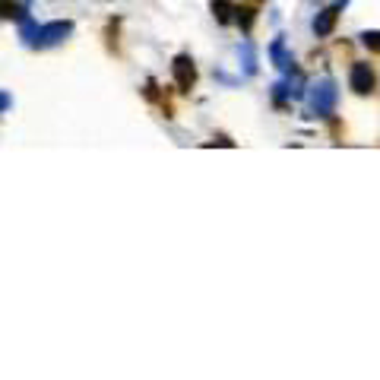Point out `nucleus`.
I'll use <instances>...</instances> for the list:
<instances>
[{
    "label": "nucleus",
    "mask_w": 380,
    "mask_h": 380,
    "mask_svg": "<svg viewBox=\"0 0 380 380\" xmlns=\"http://www.w3.org/2000/svg\"><path fill=\"white\" fill-rule=\"evenodd\" d=\"M336 101H339V89H336L333 80H320L317 86H310V108L320 118H333Z\"/></svg>",
    "instance_id": "obj_2"
},
{
    "label": "nucleus",
    "mask_w": 380,
    "mask_h": 380,
    "mask_svg": "<svg viewBox=\"0 0 380 380\" xmlns=\"http://www.w3.org/2000/svg\"><path fill=\"white\" fill-rule=\"evenodd\" d=\"M251 4H263V0H251Z\"/></svg>",
    "instance_id": "obj_14"
},
{
    "label": "nucleus",
    "mask_w": 380,
    "mask_h": 380,
    "mask_svg": "<svg viewBox=\"0 0 380 380\" xmlns=\"http://www.w3.org/2000/svg\"><path fill=\"white\" fill-rule=\"evenodd\" d=\"M270 57H272V63H276L279 70H295V61L285 54V42H282V38H276V42L270 44Z\"/></svg>",
    "instance_id": "obj_8"
},
{
    "label": "nucleus",
    "mask_w": 380,
    "mask_h": 380,
    "mask_svg": "<svg viewBox=\"0 0 380 380\" xmlns=\"http://www.w3.org/2000/svg\"><path fill=\"white\" fill-rule=\"evenodd\" d=\"M241 57H244V73H247V76L257 73V57H253V48H251V44H244V48H241Z\"/></svg>",
    "instance_id": "obj_11"
},
{
    "label": "nucleus",
    "mask_w": 380,
    "mask_h": 380,
    "mask_svg": "<svg viewBox=\"0 0 380 380\" xmlns=\"http://www.w3.org/2000/svg\"><path fill=\"white\" fill-rule=\"evenodd\" d=\"M0 19H16V23H25V6L19 0H0Z\"/></svg>",
    "instance_id": "obj_9"
},
{
    "label": "nucleus",
    "mask_w": 380,
    "mask_h": 380,
    "mask_svg": "<svg viewBox=\"0 0 380 380\" xmlns=\"http://www.w3.org/2000/svg\"><path fill=\"white\" fill-rule=\"evenodd\" d=\"M13 105V99H10V95H6V92H0V111H6V108H10Z\"/></svg>",
    "instance_id": "obj_13"
},
{
    "label": "nucleus",
    "mask_w": 380,
    "mask_h": 380,
    "mask_svg": "<svg viewBox=\"0 0 380 380\" xmlns=\"http://www.w3.org/2000/svg\"><path fill=\"white\" fill-rule=\"evenodd\" d=\"M339 16H342V6H323V10L314 16V35L317 38H329L336 32Z\"/></svg>",
    "instance_id": "obj_5"
},
{
    "label": "nucleus",
    "mask_w": 380,
    "mask_h": 380,
    "mask_svg": "<svg viewBox=\"0 0 380 380\" xmlns=\"http://www.w3.org/2000/svg\"><path fill=\"white\" fill-rule=\"evenodd\" d=\"M234 23L241 25L244 32H251L253 29V23H257V4H241V6H234Z\"/></svg>",
    "instance_id": "obj_6"
},
{
    "label": "nucleus",
    "mask_w": 380,
    "mask_h": 380,
    "mask_svg": "<svg viewBox=\"0 0 380 380\" xmlns=\"http://www.w3.org/2000/svg\"><path fill=\"white\" fill-rule=\"evenodd\" d=\"M70 35H73V23H70V19L44 23V25H38V35H35V42H32V48H35V51H48V48H54V44L67 42Z\"/></svg>",
    "instance_id": "obj_1"
},
{
    "label": "nucleus",
    "mask_w": 380,
    "mask_h": 380,
    "mask_svg": "<svg viewBox=\"0 0 380 380\" xmlns=\"http://www.w3.org/2000/svg\"><path fill=\"white\" fill-rule=\"evenodd\" d=\"M348 89L355 95H374L377 92V73H374L371 63L355 61L352 70H348Z\"/></svg>",
    "instance_id": "obj_3"
},
{
    "label": "nucleus",
    "mask_w": 380,
    "mask_h": 380,
    "mask_svg": "<svg viewBox=\"0 0 380 380\" xmlns=\"http://www.w3.org/2000/svg\"><path fill=\"white\" fill-rule=\"evenodd\" d=\"M209 10H213V16H215V23H219V25L234 23V4H232V0H213Z\"/></svg>",
    "instance_id": "obj_7"
},
{
    "label": "nucleus",
    "mask_w": 380,
    "mask_h": 380,
    "mask_svg": "<svg viewBox=\"0 0 380 380\" xmlns=\"http://www.w3.org/2000/svg\"><path fill=\"white\" fill-rule=\"evenodd\" d=\"M358 38H361V44H365L367 54L380 57V29H365Z\"/></svg>",
    "instance_id": "obj_10"
},
{
    "label": "nucleus",
    "mask_w": 380,
    "mask_h": 380,
    "mask_svg": "<svg viewBox=\"0 0 380 380\" xmlns=\"http://www.w3.org/2000/svg\"><path fill=\"white\" fill-rule=\"evenodd\" d=\"M171 76H175V86L177 92L187 95L190 89L196 86V63L190 54H177L175 61H171Z\"/></svg>",
    "instance_id": "obj_4"
},
{
    "label": "nucleus",
    "mask_w": 380,
    "mask_h": 380,
    "mask_svg": "<svg viewBox=\"0 0 380 380\" xmlns=\"http://www.w3.org/2000/svg\"><path fill=\"white\" fill-rule=\"evenodd\" d=\"M285 95H291L289 86H285V82H272V101H276V105H282Z\"/></svg>",
    "instance_id": "obj_12"
}]
</instances>
